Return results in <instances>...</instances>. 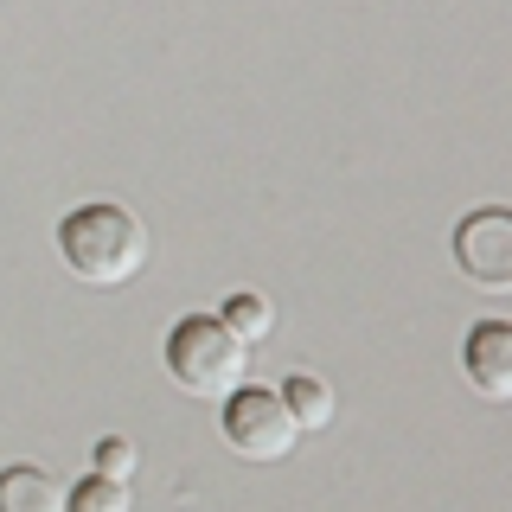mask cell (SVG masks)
Listing matches in <instances>:
<instances>
[{"label":"cell","mask_w":512,"mask_h":512,"mask_svg":"<svg viewBox=\"0 0 512 512\" xmlns=\"http://www.w3.org/2000/svg\"><path fill=\"white\" fill-rule=\"evenodd\" d=\"M58 256H64V269H71L77 282L122 288V282L141 276V263H148V224L116 199L71 205V212L58 218Z\"/></svg>","instance_id":"6da1fadb"},{"label":"cell","mask_w":512,"mask_h":512,"mask_svg":"<svg viewBox=\"0 0 512 512\" xmlns=\"http://www.w3.org/2000/svg\"><path fill=\"white\" fill-rule=\"evenodd\" d=\"M167 372L192 397H231L250 372V346L218 314H186L167 333Z\"/></svg>","instance_id":"7a4b0ae2"},{"label":"cell","mask_w":512,"mask_h":512,"mask_svg":"<svg viewBox=\"0 0 512 512\" xmlns=\"http://www.w3.org/2000/svg\"><path fill=\"white\" fill-rule=\"evenodd\" d=\"M218 429L231 442V455H244V461H282L301 436L282 391H263V384H237L218 410Z\"/></svg>","instance_id":"3957f363"},{"label":"cell","mask_w":512,"mask_h":512,"mask_svg":"<svg viewBox=\"0 0 512 512\" xmlns=\"http://www.w3.org/2000/svg\"><path fill=\"white\" fill-rule=\"evenodd\" d=\"M448 250H455V269L474 288L512 295V205H474V212H461Z\"/></svg>","instance_id":"277c9868"},{"label":"cell","mask_w":512,"mask_h":512,"mask_svg":"<svg viewBox=\"0 0 512 512\" xmlns=\"http://www.w3.org/2000/svg\"><path fill=\"white\" fill-rule=\"evenodd\" d=\"M461 372L487 404H512V320H474L461 340Z\"/></svg>","instance_id":"5b68a950"},{"label":"cell","mask_w":512,"mask_h":512,"mask_svg":"<svg viewBox=\"0 0 512 512\" xmlns=\"http://www.w3.org/2000/svg\"><path fill=\"white\" fill-rule=\"evenodd\" d=\"M0 512H64V487L39 461H13L0 468Z\"/></svg>","instance_id":"8992f818"},{"label":"cell","mask_w":512,"mask_h":512,"mask_svg":"<svg viewBox=\"0 0 512 512\" xmlns=\"http://www.w3.org/2000/svg\"><path fill=\"white\" fill-rule=\"evenodd\" d=\"M282 404L295 416V429H327L333 423V384L314 378V372H295L282 384Z\"/></svg>","instance_id":"52a82bcc"},{"label":"cell","mask_w":512,"mask_h":512,"mask_svg":"<svg viewBox=\"0 0 512 512\" xmlns=\"http://www.w3.org/2000/svg\"><path fill=\"white\" fill-rule=\"evenodd\" d=\"M218 320L244 346H256V340H269V327H276V308H269V295H256V288H237V295L218 308Z\"/></svg>","instance_id":"ba28073f"},{"label":"cell","mask_w":512,"mask_h":512,"mask_svg":"<svg viewBox=\"0 0 512 512\" xmlns=\"http://www.w3.org/2000/svg\"><path fill=\"white\" fill-rule=\"evenodd\" d=\"M64 512H135V500H128V480L84 474L71 493H64Z\"/></svg>","instance_id":"9c48e42d"},{"label":"cell","mask_w":512,"mask_h":512,"mask_svg":"<svg viewBox=\"0 0 512 512\" xmlns=\"http://www.w3.org/2000/svg\"><path fill=\"white\" fill-rule=\"evenodd\" d=\"M90 461H96V468L90 474H109V480H135V442H128V436H103V442H96L90 448Z\"/></svg>","instance_id":"30bf717a"}]
</instances>
